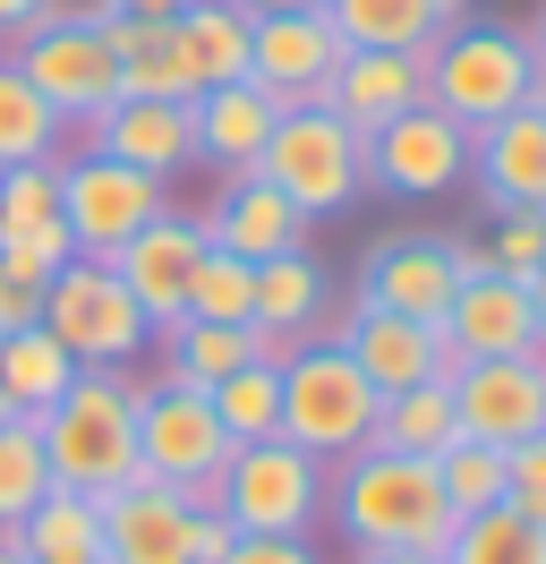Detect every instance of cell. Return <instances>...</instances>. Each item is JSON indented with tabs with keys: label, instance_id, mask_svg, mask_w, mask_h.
Returning <instances> with one entry per match:
<instances>
[{
	"label": "cell",
	"instance_id": "cell-1",
	"mask_svg": "<svg viewBox=\"0 0 546 564\" xmlns=\"http://www.w3.org/2000/svg\"><path fill=\"white\" fill-rule=\"evenodd\" d=\"M325 513L350 539V556H368V547H436L444 556V539H452L436 462L384 454V445H359L350 462L325 470Z\"/></svg>",
	"mask_w": 546,
	"mask_h": 564
},
{
	"label": "cell",
	"instance_id": "cell-2",
	"mask_svg": "<svg viewBox=\"0 0 546 564\" xmlns=\"http://www.w3.org/2000/svg\"><path fill=\"white\" fill-rule=\"evenodd\" d=\"M136 377L129 368H77V386L34 420L43 436V462H52V488L77 496H120L136 488Z\"/></svg>",
	"mask_w": 546,
	"mask_h": 564
},
{
	"label": "cell",
	"instance_id": "cell-3",
	"mask_svg": "<svg viewBox=\"0 0 546 564\" xmlns=\"http://www.w3.org/2000/svg\"><path fill=\"white\" fill-rule=\"evenodd\" d=\"M529 86H538V52H529L521 26L461 18V26H444V35L427 43V104H436L444 120H461V129H487V120L521 111Z\"/></svg>",
	"mask_w": 546,
	"mask_h": 564
},
{
	"label": "cell",
	"instance_id": "cell-4",
	"mask_svg": "<svg viewBox=\"0 0 546 564\" xmlns=\"http://www.w3.org/2000/svg\"><path fill=\"white\" fill-rule=\"evenodd\" d=\"M375 411H384V393L359 377V359L341 343H299L282 359V436L299 454H316L325 470L375 436Z\"/></svg>",
	"mask_w": 546,
	"mask_h": 564
},
{
	"label": "cell",
	"instance_id": "cell-5",
	"mask_svg": "<svg viewBox=\"0 0 546 564\" xmlns=\"http://www.w3.org/2000/svg\"><path fill=\"white\" fill-rule=\"evenodd\" d=\"M214 513H222L239 539H307V530H316V513H325V462L299 454L291 436L231 445Z\"/></svg>",
	"mask_w": 546,
	"mask_h": 564
},
{
	"label": "cell",
	"instance_id": "cell-6",
	"mask_svg": "<svg viewBox=\"0 0 546 564\" xmlns=\"http://www.w3.org/2000/svg\"><path fill=\"white\" fill-rule=\"evenodd\" d=\"M18 77L61 111V129H95L120 104V61H111V43L95 26V0H61L52 26L18 35Z\"/></svg>",
	"mask_w": 546,
	"mask_h": 564
},
{
	"label": "cell",
	"instance_id": "cell-7",
	"mask_svg": "<svg viewBox=\"0 0 546 564\" xmlns=\"http://www.w3.org/2000/svg\"><path fill=\"white\" fill-rule=\"evenodd\" d=\"M256 172H265L273 188L307 214V223H316V214H341L359 188H368V138H359V129H341L325 104H291L282 120H273Z\"/></svg>",
	"mask_w": 546,
	"mask_h": 564
},
{
	"label": "cell",
	"instance_id": "cell-8",
	"mask_svg": "<svg viewBox=\"0 0 546 564\" xmlns=\"http://www.w3.org/2000/svg\"><path fill=\"white\" fill-rule=\"evenodd\" d=\"M222 462H231V436L214 420V402L197 386H145L136 393V470L145 479H163L179 488L197 513H214V496H222Z\"/></svg>",
	"mask_w": 546,
	"mask_h": 564
},
{
	"label": "cell",
	"instance_id": "cell-9",
	"mask_svg": "<svg viewBox=\"0 0 546 564\" xmlns=\"http://www.w3.org/2000/svg\"><path fill=\"white\" fill-rule=\"evenodd\" d=\"M43 334H61L77 368H129L154 343L145 308L129 300V282L111 274L102 257H68L61 274L43 282Z\"/></svg>",
	"mask_w": 546,
	"mask_h": 564
},
{
	"label": "cell",
	"instance_id": "cell-10",
	"mask_svg": "<svg viewBox=\"0 0 546 564\" xmlns=\"http://www.w3.org/2000/svg\"><path fill=\"white\" fill-rule=\"evenodd\" d=\"M163 206H171L163 180L111 163L102 145H86V154H68V163H61V223H68V240H77V257H102V265H111V257H120Z\"/></svg>",
	"mask_w": 546,
	"mask_h": 564
},
{
	"label": "cell",
	"instance_id": "cell-11",
	"mask_svg": "<svg viewBox=\"0 0 546 564\" xmlns=\"http://www.w3.org/2000/svg\"><path fill=\"white\" fill-rule=\"evenodd\" d=\"M444 386H452V420L470 445H495V454L529 445L546 436V334L521 359H461Z\"/></svg>",
	"mask_w": 546,
	"mask_h": 564
},
{
	"label": "cell",
	"instance_id": "cell-12",
	"mask_svg": "<svg viewBox=\"0 0 546 564\" xmlns=\"http://www.w3.org/2000/svg\"><path fill=\"white\" fill-rule=\"evenodd\" d=\"M461 180H470V129L444 120L436 104L393 111L368 138V188L384 197H452Z\"/></svg>",
	"mask_w": 546,
	"mask_h": 564
},
{
	"label": "cell",
	"instance_id": "cell-13",
	"mask_svg": "<svg viewBox=\"0 0 546 564\" xmlns=\"http://www.w3.org/2000/svg\"><path fill=\"white\" fill-rule=\"evenodd\" d=\"M461 291V257L452 240L436 231H393L359 257V308H384V317H410V325H444Z\"/></svg>",
	"mask_w": 546,
	"mask_h": 564
},
{
	"label": "cell",
	"instance_id": "cell-14",
	"mask_svg": "<svg viewBox=\"0 0 546 564\" xmlns=\"http://www.w3.org/2000/svg\"><path fill=\"white\" fill-rule=\"evenodd\" d=\"M341 52H350V43L334 35L325 9H256V26H248V77H256L282 111L316 104L325 77L341 69Z\"/></svg>",
	"mask_w": 546,
	"mask_h": 564
},
{
	"label": "cell",
	"instance_id": "cell-15",
	"mask_svg": "<svg viewBox=\"0 0 546 564\" xmlns=\"http://www.w3.org/2000/svg\"><path fill=\"white\" fill-rule=\"evenodd\" d=\"M197 257H205V223H197V214H171V206L154 214V223H145L120 257H111V274L129 282V300L145 308V325H154V334H171V325L188 317Z\"/></svg>",
	"mask_w": 546,
	"mask_h": 564
},
{
	"label": "cell",
	"instance_id": "cell-16",
	"mask_svg": "<svg viewBox=\"0 0 546 564\" xmlns=\"http://www.w3.org/2000/svg\"><path fill=\"white\" fill-rule=\"evenodd\" d=\"M334 343L359 359V377H368L375 393L436 386V377H452V368H461V359H452V343H444V325H410V317H384V308H359V300H350V317H341Z\"/></svg>",
	"mask_w": 546,
	"mask_h": 564
},
{
	"label": "cell",
	"instance_id": "cell-17",
	"mask_svg": "<svg viewBox=\"0 0 546 564\" xmlns=\"http://www.w3.org/2000/svg\"><path fill=\"white\" fill-rule=\"evenodd\" d=\"M444 343H452V359H521V351H538L529 282H521V274H495V265L461 274L452 308H444Z\"/></svg>",
	"mask_w": 546,
	"mask_h": 564
},
{
	"label": "cell",
	"instance_id": "cell-18",
	"mask_svg": "<svg viewBox=\"0 0 546 564\" xmlns=\"http://www.w3.org/2000/svg\"><path fill=\"white\" fill-rule=\"evenodd\" d=\"M102 564H197V505L163 479L102 496Z\"/></svg>",
	"mask_w": 546,
	"mask_h": 564
},
{
	"label": "cell",
	"instance_id": "cell-19",
	"mask_svg": "<svg viewBox=\"0 0 546 564\" xmlns=\"http://www.w3.org/2000/svg\"><path fill=\"white\" fill-rule=\"evenodd\" d=\"M470 180L495 214H546V111L521 104L470 129Z\"/></svg>",
	"mask_w": 546,
	"mask_h": 564
},
{
	"label": "cell",
	"instance_id": "cell-20",
	"mask_svg": "<svg viewBox=\"0 0 546 564\" xmlns=\"http://www.w3.org/2000/svg\"><path fill=\"white\" fill-rule=\"evenodd\" d=\"M0 257L26 274H61L77 240L61 223V154L52 163H9L0 172Z\"/></svg>",
	"mask_w": 546,
	"mask_h": 564
},
{
	"label": "cell",
	"instance_id": "cell-21",
	"mask_svg": "<svg viewBox=\"0 0 546 564\" xmlns=\"http://www.w3.org/2000/svg\"><path fill=\"white\" fill-rule=\"evenodd\" d=\"M197 223H205V240H214V248H231V257H248V265L307 248V214L291 206L265 172H231V180H222V197H214Z\"/></svg>",
	"mask_w": 546,
	"mask_h": 564
},
{
	"label": "cell",
	"instance_id": "cell-22",
	"mask_svg": "<svg viewBox=\"0 0 546 564\" xmlns=\"http://www.w3.org/2000/svg\"><path fill=\"white\" fill-rule=\"evenodd\" d=\"M316 104L334 111L341 129L375 138L393 111L427 104V52H341V69L325 77V95H316Z\"/></svg>",
	"mask_w": 546,
	"mask_h": 564
},
{
	"label": "cell",
	"instance_id": "cell-23",
	"mask_svg": "<svg viewBox=\"0 0 546 564\" xmlns=\"http://www.w3.org/2000/svg\"><path fill=\"white\" fill-rule=\"evenodd\" d=\"M325 317H334V274L291 248V257H265L256 265V334H265V359H291L299 343H325Z\"/></svg>",
	"mask_w": 546,
	"mask_h": 564
},
{
	"label": "cell",
	"instance_id": "cell-24",
	"mask_svg": "<svg viewBox=\"0 0 546 564\" xmlns=\"http://www.w3.org/2000/svg\"><path fill=\"white\" fill-rule=\"evenodd\" d=\"M95 145L111 154V163H129V172L145 180H179L188 163H197V120H188V104H145V95H120V104L95 120Z\"/></svg>",
	"mask_w": 546,
	"mask_h": 564
},
{
	"label": "cell",
	"instance_id": "cell-25",
	"mask_svg": "<svg viewBox=\"0 0 546 564\" xmlns=\"http://www.w3.org/2000/svg\"><path fill=\"white\" fill-rule=\"evenodd\" d=\"M188 120H197V163H214V172L231 180V172H256L282 104H273L256 77H231V86H205L197 104H188Z\"/></svg>",
	"mask_w": 546,
	"mask_h": 564
},
{
	"label": "cell",
	"instance_id": "cell-26",
	"mask_svg": "<svg viewBox=\"0 0 546 564\" xmlns=\"http://www.w3.org/2000/svg\"><path fill=\"white\" fill-rule=\"evenodd\" d=\"M102 43L120 61V95H145V104H197V69L179 52V26L171 18H102Z\"/></svg>",
	"mask_w": 546,
	"mask_h": 564
},
{
	"label": "cell",
	"instance_id": "cell-27",
	"mask_svg": "<svg viewBox=\"0 0 546 564\" xmlns=\"http://www.w3.org/2000/svg\"><path fill=\"white\" fill-rule=\"evenodd\" d=\"M154 343H163V377L171 386H197V393L239 377L248 359H265V334H256V325H205V317H179L171 334H154Z\"/></svg>",
	"mask_w": 546,
	"mask_h": 564
},
{
	"label": "cell",
	"instance_id": "cell-28",
	"mask_svg": "<svg viewBox=\"0 0 546 564\" xmlns=\"http://www.w3.org/2000/svg\"><path fill=\"white\" fill-rule=\"evenodd\" d=\"M68 386H77V359H68L61 334H43V325L0 334V393H9V420H43Z\"/></svg>",
	"mask_w": 546,
	"mask_h": 564
},
{
	"label": "cell",
	"instance_id": "cell-29",
	"mask_svg": "<svg viewBox=\"0 0 546 564\" xmlns=\"http://www.w3.org/2000/svg\"><path fill=\"white\" fill-rule=\"evenodd\" d=\"M9 539H18L34 564H102V496L43 488V505H34Z\"/></svg>",
	"mask_w": 546,
	"mask_h": 564
},
{
	"label": "cell",
	"instance_id": "cell-30",
	"mask_svg": "<svg viewBox=\"0 0 546 564\" xmlns=\"http://www.w3.org/2000/svg\"><path fill=\"white\" fill-rule=\"evenodd\" d=\"M171 26H179V52L197 69V95L248 77V26H256V9H239V0H188Z\"/></svg>",
	"mask_w": 546,
	"mask_h": 564
},
{
	"label": "cell",
	"instance_id": "cell-31",
	"mask_svg": "<svg viewBox=\"0 0 546 564\" xmlns=\"http://www.w3.org/2000/svg\"><path fill=\"white\" fill-rule=\"evenodd\" d=\"M461 436V420H452V386H410V393H384V411H375V436L368 445H384V454H410V462H436L444 445Z\"/></svg>",
	"mask_w": 546,
	"mask_h": 564
},
{
	"label": "cell",
	"instance_id": "cell-32",
	"mask_svg": "<svg viewBox=\"0 0 546 564\" xmlns=\"http://www.w3.org/2000/svg\"><path fill=\"white\" fill-rule=\"evenodd\" d=\"M325 18L350 52H427L444 35L427 0H325Z\"/></svg>",
	"mask_w": 546,
	"mask_h": 564
},
{
	"label": "cell",
	"instance_id": "cell-33",
	"mask_svg": "<svg viewBox=\"0 0 546 564\" xmlns=\"http://www.w3.org/2000/svg\"><path fill=\"white\" fill-rule=\"evenodd\" d=\"M205 402H214V420H222L231 445H265V436H282V359H248V368L222 377Z\"/></svg>",
	"mask_w": 546,
	"mask_h": 564
},
{
	"label": "cell",
	"instance_id": "cell-34",
	"mask_svg": "<svg viewBox=\"0 0 546 564\" xmlns=\"http://www.w3.org/2000/svg\"><path fill=\"white\" fill-rule=\"evenodd\" d=\"M444 564H546V522L512 513V505H487L470 522H452Z\"/></svg>",
	"mask_w": 546,
	"mask_h": 564
},
{
	"label": "cell",
	"instance_id": "cell-35",
	"mask_svg": "<svg viewBox=\"0 0 546 564\" xmlns=\"http://www.w3.org/2000/svg\"><path fill=\"white\" fill-rule=\"evenodd\" d=\"M52 154H61V111L18 77V61H0V172L9 163H52Z\"/></svg>",
	"mask_w": 546,
	"mask_h": 564
},
{
	"label": "cell",
	"instance_id": "cell-36",
	"mask_svg": "<svg viewBox=\"0 0 546 564\" xmlns=\"http://www.w3.org/2000/svg\"><path fill=\"white\" fill-rule=\"evenodd\" d=\"M436 479H444V505H452V522H470V513H487V505H504L512 462L495 454V445H470V436H452V445L436 454Z\"/></svg>",
	"mask_w": 546,
	"mask_h": 564
},
{
	"label": "cell",
	"instance_id": "cell-37",
	"mask_svg": "<svg viewBox=\"0 0 546 564\" xmlns=\"http://www.w3.org/2000/svg\"><path fill=\"white\" fill-rule=\"evenodd\" d=\"M188 317H205V325H248V317H256V265L205 240L197 282H188Z\"/></svg>",
	"mask_w": 546,
	"mask_h": 564
},
{
	"label": "cell",
	"instance_id": "cell-38",
	"mask_svg": "<svg viewBox=\"0 0 546 564\" xmlns=\"http://www.w3.org/2000/svg\"><path fill=\"white\" fill-rule=\"evenodd\" d=\"M52 488V462H43V436L34 420H0V530H18Z\"/></svg>",
	"mask_w": 546,
	"mask_h": 564
},
{
	"label": "cell",
	"instance_id": "cell-39",
	"mask_svg": "<svg viewBox=\"0 0 546 564\" xmlns=\"http://www.w3.org/2000/svg\"><path fill=\"white\" fill-rule=\"evenodd\" d=\"M487 265H495V274H538L546 265V214H495Z\"/></svg>",
	"mask_w": 546,
	"mask_h": 564
},
{
	"label": "cell",
	"instance_id": "cell-40",
	"mask_svg": "<svg viewBox=\"0 0 546 564\" xmlns=\"http://www.w3.org/2000/svg\"><path fill=\"white\" fill-rule=\"evenodd\" d=\"M512 488H504V505L512 513H529V522H546V436H529V445H512Z\"/></svg>",
	"mask_w": 546,
	"mask_h": 564
},
{
	"label": "cell",
	"instance_id": "cell-41",
	"mask_svg": "<svg viewBox=\"0 0 546 564\" xmlns=\"http://www.w3.org/2000/svg\"><path fill=\"white\" fill-rule=\"evenodd\" d=\"M43 282H52V274H26V265H9V257H0V334L43 325Z\"/></svg>",
	"mask_w": 546,
	"mask_h": 564
},
{
	"label": "cell",
	"instance_id": "cell-42",
	"mask_svg": "<svg viewBox=\"0 0 546 564\" xmlns=\"http://www.w3.org/2000/svg\"><path fill=\"white\" fill-rule=\"evenodd\" d=\"M214 564H325L307 539H231V556H214Z\"/></svg>",
	"mask_w": 546,
	"mask_h": 564
},
{
	"label": "cell",
	"instance_id": "cell-43",
	"mask_svg": "<svg viewBox=\"0 0 546 564\" xmlns=\"http://www.w3.org/2000/svg\"><path fill=\"white\" fill-rule=\"evenodd\" d=\"M52 18H61V0H0V35H34Z\"/></svg>",
	"mask_w": 546,
	"mask_h": 564
},
{
	"label": "cell",
	"instance_id": "cell-44",
	"mask_svg": "<svg viewBox=\"0 0 546 564\" xmlns=\"http://www.w3.org/2000/svg\"><path fill=\"white\" fill-rule=\"evenodd\" d=\"M231 539H239V530L222 522V513H197V564H214V556H231Z\"/></svg>",
	"mask_w": 546,
	"mask_h": 564
},
{
	"label": "cell",
	"instance_id": "cell-45",
	"mask_svg": "<svg viewBox=\"0 0 546 564\" xmlns=\"http://www.w3.org/2000/svg\"><path fill=\"white\" fill-rule=\"evenodd\" d=\"M350 564H444L436 547H368V556H350Z\"/></svg>",
	"mask_w": 546,
	"mask_h": 564
},
{
	"label": "cell",
	"instance_id": "cell-46",
	"mask_svg": "<svg viewBox=\"0 0 546 564\" xmlns=\"http://www.w3.org/2000/svg\"><path fill=\"white\" fill-rule=\"evenodd\" d=\"M111 9H120V18H179L188 0H111Z\"/></svg>",
	"mask_w": 546,
	"mask_h": 564
},
{
	"label": "cell",
	"instance_id": "cell-47",
	"mask_svg": "<svg viewBox=\"0 0 546 564\" xmlns=\"http://www.w3.org/2000/svg\"><path fill=\"white\" fill-rule=\"evenodd\" d=\"M427 9H436V26H461V18H470V0H427Z\"/></svg>",
	"mask_w": 546,
	"mask_h": 564
},
{
	"label": "cell",
	"instance_id": "cell-48",
	"mask_svg": "<svg viewBox=\"0 0 546 564\" xmlns=\"http://www.w3.org/2000/svg\"><path fill=\"white\" fill-rule=\"evenodd\" d=\"M521 282H529V308H538V334H546V265H538V274H521Z\"/></svg>",
	"mask_w": 546,
	"mask_h": 564
},
{
	"label": "cell",
	"instance_id": "cell-49",
	"mask_svg": "<svg viewBox=\"0 0 546 564\" xmlns=\"http://www.w3.org/2000/svg\"><path fill=\"white\" fill-rule=\"evenodd\" d=\"M239 9H325V0H239Z\"/></svg>",
	"mask_w": 546,
	"mask_h": 564
},
{
	"label": "cell",
	"instance_id": "cell-50",
	"mask_svg": "<svg viewBox=\"0 0 546 564\" xmlns=\"http://www.w3.org/2000/svg\"><path fill=\"white\" fill-rule=\"evenodd\" d=\"M0 564H34L26 547H18V539H9V530H0Z\"/></svg>",
	"mask_w": 546,
	"mask_h": 564
},
{
	"label": "cell",
	"instance_id": "cell-51",
	"mask_svg": "<svg viewBox=\"0 0 546 564\" xmlns=\"http://www.w3.org/2000/svg\"><path fill=\"white\" fill-rule=\"evenodd\" d=\"M529 52H538V69H546V9H538V26H529Z\"/></svg>",
	"mask_w": 546,
	"mask_h": 564
},
{
	"label": "cell",
	"instance_id": "cell-52",
	"mask_svg": "<svg viewBox=\"0 0 546 564\" xmlns=\"http://www.w3.org/2000/svg\"><path fill=\"white\" fill-rule=\"evenodd\" d=\"M529 104H538V111H546V69H538V86H529Z\"/></svg>",
	"mask_w": 546,
	"mask_h": 564
},
{
	"label": "cell",
	"instance_id": "cell-53",
	"mask_svg": "<svg viewBox=\"0 0 546 564\" xmlns=\"http://www.w3.org/2000/svg\"><path fill=\"white\" fill-rule=\"evenodd\" d=\"M0 420H9V393H0Z\"/></svg>",
	"mask_w": 546,
	"mask_h": 564
}]
</instances>
